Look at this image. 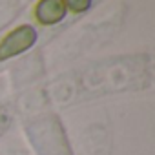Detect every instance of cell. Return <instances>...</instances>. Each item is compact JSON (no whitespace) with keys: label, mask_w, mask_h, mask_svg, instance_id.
Segmentation results:
<instances>
[{"label":"cell","mask_w":155,"mask_h":155,"mask_svg":"<svg viewBox=\"0 0 155 155\" xmlns=\"http://www.w3.org/2000/svg\"><path fill=\"white\" fill-rule=\"evenodd\" d=\"M64 4H66V9L73 13H84L91 6V0H64Z\"/></svg>","instance_id":"cell-3"},{"label":"cell","mask_w":155,"mask_h":155,"mask_svg":"<svg viewBox=\"0 0 155 155\" xmlns=\"http://www.w3.org/2000/svg\"><path fill=\"white\" fill-rule=\"evenodd\" d=\"M66 11L64 0H38L35 6V18L42 26H53L66 17Z\"/></svg>","instance_id":"cell-2"},{"label":"cell","mask_w":155,"mask_h":155,"mask_svg":"<svg viewBox=\"0 0 155 155\" xmlns=\"http://www.w3.org/2000/svg\"><path fill=\"white\" fill-rule=\"evenodd\" d=\"M35 40L37 29H33L31 26H18L0 40V60H8L28 51L35 44Z\"/></svg>","instance_id":"cell-1"}]
</instances>
